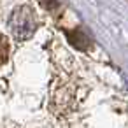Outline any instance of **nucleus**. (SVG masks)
Masks as SVG:
<instances>
[{"label":"nucleus","mask_w":128,"mask_h":128,"mask_svg":"<svg viewBox=\"0 0 128 128\" xmlns=\"http://www.w3.org/2000/svg\"><path fill=\"white\" fill-rule=\"evenodd\" d=\"M6 56H7V44H6L4 37L0 35V63L6 60Z\"/></svg>","instance_id":"nucleus-4"},{"label":"nucleus","mask_w":128,"mask_h":128,"mask_svg":"<svg viewBox=\"0 0 128 128\" xmlns=\"http://www.w3.org/2000/svg\"><path fill=\"white\" fill-rule=\"evenodd\" d=\"M67 37L70 40V44L77 49H88L91 46V40L90 37L82 32V30H72V32H67Z\"/></svg>","instance_id":"nucleus-2"},{"label":"nucleus","mask_w":128,"mask_h":128,"mask_svg":"<svg viewBox=\"0 0 128 128\" xmlns=\"http://www.w3.org/2000/svg\"><path fill=\"white\" fill-rule=\"evenodd\" d=\"M40 4H42L48 11H56V9H60V2H58V0H40Z\"/></svg>","instance_id":"nucleus-3"},{"label":"nucleus","mask_w":128,"mask_h":128,"mask_svg":"<svg viewBox=\"0 0 128 128\" xmlns=\"http://www.w3.org/2000/svg\"><path fill=\"white\" fill-rule=\"evenodd\" d=\"M9 28H11L12 35H14L16 39H20V40L28 39V37L35 32V28H37V20H35L34 11H32L28 6L18 7V9L11 14Z\"/></svg>","instance_id":"nucleus-1"}]
</instances>
